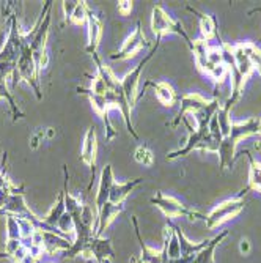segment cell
I'll return each instance as SVG.
<instances>
[{"label": "cell", "instance_id": "cell-1", "mask_svg": "<svg viewBox=\"0 0 261 263\" xmlns=\"http://www.w3.org/2000/svg\"><path fill=\"white\" fill-rule=\"evenodd\" d=\"M258 122L259 118H247L244 122H233L230 134L222 139L217 150L222 169H230L233 165L236 147H238L241 140L258 134Z\"/></svg>", "mask_w": 261, "mask_h": 263}, {"label": "cell", "instance_id": "cell-2", "mask_svg": "<svg viewBox=\"0 0 261 263\" xmlns=\"http://www.w3.org/2000/svg\"><path fill=\"white\" fill-rule=\"evenodd\" d=\"M249 191V187H246L239 196L236 197H231V199H227L224 202H220L219 205H216L212 208L208 214H206V219H205V224L209 230L212 229H217L219 226L234 219L238 214L244 210L246 206V200H244V196Z\"/></svg>", "mask_w": 261, "mask_h": 263}, {"label": "cell", "instance_id": "cell-3", "mask_svg": "<svg viewBox=\"0 0 261 263\" xmlns=\"http://www.w3.org/2000/svg\"><path fill=\"white\" fill-rule=\"evenodd\" d=\"M151 203L156 205L165 216L169 219H176V218H187L189 221H203L206 219V214H202L198 211L189 210L187 206H184L178 199H175L173 196H167L164 193H156L154 197H151Z\"/></svg>", "mask_w": 261, "mask_h": 263}, {"label": "cell", "instance_id": "cell-4", "mask_svg": "<svg viewBox=\"0 0 261 263\" xmlns=\"http://www.w3.org/2000/svg\"><path fill=\"white\" fill-rule=\"evenodd\" d=\"M151 30H153L154 35H157V38H160L164 35H169V33L181 35L189 44H191V40H189L187 33L183 29V24L175 21L160 5H156L153 8V13H151Z\"/></svg>", "mask_w": 261, "mask_h": 263}, {"label": "cell", "instance_id": "cell-5", "mask_svg": "<svg viewBox=\"0 0 261 263\" xmlns=\"http://www.w3.org/2000/svg\"><path fill=\"white\" fill-rule=\"evenodd\" d=\"M157 46H159V41L156 43V46L153 47V49L150 51V54H148L144 60H140V63H138L134 69H131L123 79H120V85H122L123 95H125V98H126V101H128V104H129L131 109L134 107V104H135V101H137L138 85H140V74H142V71H144L145 65L150 62V59L156 54Z\"/></svg>", "mask_w": 261, "mask_h": 263}, {"label": "cell", "instance_id": "cell-6", "mask_svg": "<svg viewBox=\"0 0 261 263\" xmlns=\"http://www.w3.org/2000/svg\"><path fill=\"white\" fill-rule=\"evenodd\" d=\"M113 246L109 238L93 236L88 245L81 251V257L91 263H106L113 260Z\"/></svg>", "mask_w": 261, "mask_h": 263}, {"label": "cell", "instance_id": "cell-7", "mask_svg": "<svg viewBox=\"0 0 261 263\" xmlns=\"http://www.w3.org/2000/svg\"><path fill=\"white\" fill-rule=\"evenodd\" d=\"M147 36L144 33V29H142L140 22H137V26L134 29V32L125 40L123 46L120 47V51L116 54H112L110 59L112 60H131L134 59L144 47L147 46Z\"/></svg>", "mask_w": 261, "mask_h": 263}, {"label": "cell", "instance_id": "cell-8", "mask_svg": "<svg viewBox=\"0 0 261 263\" xmlns=\"http://www.w3.org/2000/svg\"><path fill=\"white\" fill-rule=\"evenodd\" d=\"M208 103H209V100H206V98L203 97V95H200V93H197V91H192V93L184 95V97L179 100L181 107H179V114H178V117H176V120H175L173 126H176L179 122H183L184 118H186V115H191V117L197 115L203 107H206Z\"/></svg>", "mask_w": 261, "mask_h": 263}, {"label": "cell", "instance_id": "cell-9", "mask_svg": "<svg viewBox=\"0 0 261 263\" xmlns=\"http://www.w3.org/2000/svg\"><path fill=\"white\" fill-rule=\"evenodd\" d=\"M132 224H134V229H135V235H137V240L140 243V263H169V258L165 255V251L164 248L160 249H154V248H150L145 241L144 238H142V233H140V229H138V222H137V218L132 216Z\"/></svg>", "mask_w": 261, "mask_h": 263}, {"label": "cell", "instance_id": "cell-10", "mask_svg": "<svg viewBox=\"0 0 261 263\" xmlns=\"http://www.w3.org/2000/svg\"><path fill=\"white\" fill-rule=\"evenodd\" d=\"M123 211V205H113L107 202L98 213H96V229H94V236H103L107 227L118 218V214Z\"/></svg>", "mask_w": 261, "mask_h": 263}, {"label": "cell", "instance_id": "cell-11", "mask_svg": "<svg viewBox=\"0 0 261 263\" xmlns=\"http://www.w3.org/2000/svg\"><path fill=\"white\" fill-rule=\"evenodd\" d=\"M113 183H115V178H113L112 165L107 164V165H104V169H103V172H101L99 187H98V193H96V199H94V205H96V213L109 202L110 189H112Z\"/></svg>", "mask_w": 261, "mask_h": 263}, {"label": "cell", "instance_id": "cell-12", "mask_svg": "<svg viewBox=\"0 0 261 263\" xmlns=\"http://www.w3.org/2000/svg\"><path fill=\"white\" fill-rule=\"evenodd\" d=\"M233 55H234V66L238 71V76L243 79V82H247V79L253 74L255 65L252 63L250 57L241 49V46L236 43L233 44Z\"/></svg>", "mask_w": 261, "mask_h": 263}, {"label": "cell", "instance_id": "cell-13", "mask_svg": "<svg viewBox=\"0 0 261 263\" xmlns=\"http://www.w3.org/2000/svg\"><path fill=\"white\" fill-rule=\"evenodd\" d=\"M96 152H98L96 131H94V128H90L87 131L84 143H82L81 158L88 167H91V171H94V164H96Z\"/></svg>", "mask_w": 261, "mask_h": 263}, {"label": "cell", "instance_id": "cell-14", "mask_svg": "<svg viewBox=\"0 0 261 263\" xmlns=\"http://www.w3.org/2000/svg\"><path fill=\"white\" fill-rule=\"evenodd\" d=\"M191 49L194 52V59H195V65L197 68L205 73L206 76L211 73V69L214 66H211L208 63V49H209V41L203 40V38H198L195 41H191Z\"/></svg>", "mask_w": 261, "mask_h": 263}, {"label": "cell", "instance_id": "cell-15", "mask_svg": "<svg viewBox=\"0 0 261 263\" xmlns=\"http://www.w3.org/2000/svg\"><path fill=\"white\" fill-rule=\"evenodd\" d=\"M140 183H142V178H134V180L125 181V183H113V186L110 189L109 202L113 205H123V202L128 199V196Z\"/></svg>", "mask_w": 261, "mask_h": 263}, {"label": "cell", "instance_id": "cell-16", "mask_svg": "<svg viewBox=\"0 0 261 263\" xmlns=\"http://www.w3.org/2000/svg\"><path fill=\"white\" fill-rule=\"evenodd\" d=\"M87 26H88V47H87V51L90 54H96V49H98L101 38H103V21L96 14L90 13Z\"/></svg>", "mask_w": 261, "mask_h": 263}, {"label": "cell", "instance_id": "cell-17", "mask_svg": "<svg viewBox=\"0 0 261 263\" xmlns=\"http://www.w3.org/2000/svg\"><path fill=\"white\" fill-rule=\"evenodd\" d=\"M228 236V232H222L219 235H216L212 240H208V245L195 254L192 263H216V258H214V252H216V248L225 240V238Z\"/></svg>", "mask_w": 261, "mask_h": 263}, {"label": "cell", "instance_id": "cell-18", "mask_svg": "<svg viewBox=\"0 0 261 263\" xmlns=\"http://www.w3.org/2000/svg\"><path fill=\"white\" fill-rule=\"evenodd\" d=\"M147 85H151L154 88V95L159 100V103L165 107H173L178 103L176 91L169 82H148Z\"/></svg>", "mask_w": 261, "mask_h": 263}, {"label": "cell", "instance_id": "cell-19", "mask_svg": "<svg viewBox=\"0 0 261 263\" xmlns=\"http://www.w3.org/2000/svg\"><path fill=\"white\" fill-rule=\"evenodd\" d=\"M189 10L198 14L202 38H203V40H206V41H211L212 38H214V36L217 35V27H216V21H214V17L209 16V14L198 13L197 10H192V8H189Z\"/></svg>", "mask_w": 261, "mask_h": 263}, {"label": "cell", "instance_id": "cell-20", "mask_svg": "<svg viewBox=\"0 0 261 263\" xmlns=\"http://www.w3.org/2000/svg\"><path fill=\"white\" fill-rule=\"evenodd\" d=\"M250 159V169H249V189H253L261 194V162L256 161L250 152H247Z\"/></svg>", "mask_w": 261, "mask_h": 263}, {"label": "cell", "instance_id": "cell-21", "mask_svg": "<svg viewBox=\"0 0 261 263\" xmlns=\"http://www.w3.org/2000/svg\"><path fill=\"white\" fill-rule=\"evenodd\" d=\"M134 156H135V161L138 164H144L147 167H151L153 162H154V155H153V152L147 145H138L135 153H134Z\"/></svg>", "mask_w": 261, "mask_h": 263}, {"label": "cell", "instance_id": "cell-22", "mask_svg": "<svg viewBox=\"0 0 261 263\" xmlns=\"http://www.w3.org/2000/svg\"><path fill=\"white\" fill-rule=\"evenodd\" d=\"M88 16H90V10L87 7L85 2H79L73 16L69 17V21L74 24V26H82V24H85L88 21Z\"/></svg>", "mask_w": 261, "mask_h": 263}, {"label": "cell", "instance_id": "cell-23", "mask_svg": "<svg viewBox=\"0 0 261 263\" xmlns=\"http://www.w3.org/2000/svg\"><path fill=\"white\" fill-rule=\"evenodd\" d=\"M209 79H212V82H214L216 85H224L225 81L230 78V71L225 65H219V66H214L211 69V73L208 74Z\"/></svg>", "mask_w": 261, "mask_h": 263}, {"label": "cell", "instance_id": "cell-24", "mask_svg": "<svg viewBox=\"0 0 261 263\" xmlns=\"http://www.w3.org/2000/svg\"><path fill=\"white\" fill-rule=\"evenodd\" d=\"M116 8H118V13H120L122 16H128L132 11V2H129V0H122V2H118Z\"/></svg>", "mask_w": 261, "mask_h": 263}, {"label": "cell", "instance_id": "cell-25", "mask_svg": "<svg viewBox=\"0 0 261 263\" xmlns=\"http://www.w3.org/2000/svg\"><path fill=\"white\" fill-rule=\"evenodd\" d=\"M77 4H79V2H63V10H65V14H66L68 19H69L71 16H73V13H74Z\"/></svg>", "mask_w": 261, "mask_h": 263}, {"label": "cell", "instance_id": "cell-26", "mask_svg": "<svg viewBox=\"0 0 261 263\" xmlns=\"http://www.w3.org/2000/svg\"><path fill=\"white\" fill-rule=\"evenodd\" d=\"M239 251L243 254H249L250 252V241L247 240V238H243V240L239 241Z\"/></svg>", "mask_w": 261, "mask_h": 263}, {"label": "cell", "instance_id": "cell-27", "mask_svg": "<svg viewBox=\"0 0 261 263\" xmlns=\"http://www.w3.org/2000/svg\"><path fill=\"white\" fill-rule=\"evenodd\" d=\"M38 261H39V260H36V258H35V257H33V255L29 252V254H27L26 257H24V258H22L19 263H38Z\"/></svg>", "mask_w": 261, "mask_h": 263}, {"label": "cell", "instance_id": "cell-28", "mask_svg": "<svg viewBox=\"0 0 261 263\" xmlns=\"http://www.w3.org/2000/svg\"><path fill=\"white\" fill-rule=\"evenodd\" d=\"M255 69H256V73L261 76V63H259V65H256V66H255Z\"/></svg>", "mask_w": 261, "mask_h": 263}, {"label": "cell", "instance_id": "cell-29", "mask_svg": "<svg viewBox=\"0 0 261 263\" xmlns=\"http://www.w3.org/2000/svg\"><path fill=\"white\" fill-rule=\"evenodd\" d=\"M258 136H261V118H259V122H258Z\"/></svg>", "mask_w": 261, "mask_h": 263}, {"label": "cell", "instance_id": "cell-30", "mask_svg": "<svg viewBox=\"0 0 261 263\" xmlns=\"http://www.w3.org/2000/svg\"><path fill=\"white\" fill-rule=\"evenodd\" d=\"M39 263H43V261H39ZM47 263H52V261H47Z\"/></svg>", "mask_w": 261, "mask_h": 263}, {"label": "cell", "instance_id": "cell-31", "mask_svg": "<svg viewBox=\"0 0 261 263\" xmlns=\"http://www.w3.org/2000/svg\"><path fill=\"white\" fill-rule=\"evenodd\" d=\"M90 263H91V261H90Z\"/></svg>", "mask_w": 261, "mask_h": 263}]
</instances>
